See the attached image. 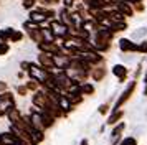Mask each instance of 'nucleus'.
Instances as JSON below:
<instances>
[{"instance_id": "obj_14", "label": "nucleus", "mask_w": 147, "mask_h": 145, "mask_svg": "<svg viewBox=\"0 0 147 145\" xmlns=\"http://www.w3.org/2000/svg\"><path fill=\"white\" fill-rule=\"evenodd\" d=\"M124 117V111L122 109H119V111H111V115L107 117V120H106V124L107 125H116V124H119V120Z\"/></svg>"}, {"instance_id": "obj_25", "label": "nucleus", "mask_w": 147, "mask_h": 145, "mask_svg": "<svg viewBox=\"0 0 147 145\" xmlns=\"http://www.w3.org/2000/svg\"><path fill=\"white\" fill-rule=\"evenodd\" d=\"M17 94H18V96H27L28 89L25 87V86H17Z\"/></svg>"}, {"instance_id": "obj_18", "label": "nucleus", "mask_w": 147, "mask_h": 145, "mask_svg": "<svg viewBox=\"0 0 147 145\" xmlns=\"http://www.w3.org/2000/svg\"><path fill=\"white\" fill-rule=\"evenodd\" d=\"M81 96H91V94H94V86L89 84V83H81Z\"/></svg>"}, {"instance_id": "obj_11", "label": "nucleus", "mask_w": 147, "mask_h": 145, "mask_svg": "<svg viewBox=\"0 0 147 145\" xmlns=\"http://www.w3.org/2000/svg\"><path fill=\"white\" fill-rule=\"evenodd\" d=\"M111 71H113V74L119 79L121 83H124V81L127 79V74H129V69H127L124 64H114Z\"/></svg>"}, {"instance_id": "obj_19", "label": "nucleus", "mask_w": 147, "mask_h": 145, "mask_svg": "<svg viewBox=\"0 0 147 145\" xmlns=\"http://www.w3.org/2000/svg\"><path fill=\"white\" fill-rule=\"evenodd\" d=\"M13 32V28H3V30H0V41H3V43H7L8 40H10V35Z\"/></svg>"}, {"instance_id": "obj_16", "label": "nucleus", "mask_w": 147, "mask_h": 145, "mask_svg": "<svg viewBox=\"0 0 147 145\" xmlns=\"http://www.w3.org/2000/svg\"><path fill=\"white\" fill-rule=\"evenodd\" d=\"M104 76H106V68L104 66H99V68H93L91 69V78L94 81H102Z\"/></svg>"}, {"instance_id": "obj_22", "label": "nucleus", "mask_w": 147, "mask_h": 145, "mask_svg": "<svg viewBox=\"0 0 147 145\" xmlns=\"http://www.w3.org/2000/svg\"><path fill=\"white\" fill-rule=\"evenodd\" d=\"M119 145H137V140L134 137H126L119 142Z\"/></svg>"}, {"instance_id": "obj_20", "label": "nucleus", "mask_w": 147, "mask_h": 145, "mask_svg": "<svg viewBox=\"0 0 147 145\" xmlns=\"http://www.w3.org/2000/svg\"><path fill=\"white\" fill-rule=\"evenodd\" d=\"M25 87H27L28 91H33V92H36L38 89H40V84H38L36 81H33V79H30V81H27V84H25Z\"/></svg>"}, {"instance_id": "obj_2", "label": "nucleus", "mask_w": 147, "mask_h": 145, "mask_svg": "<svg viewBox=\"0 0 147 145\" xmlns=\"http://www.w3.org/2000/svg\"><path fill=\"white\" fill-rule=\"evenodd\" d=\"M13 107H17L13 94L8 92V91L0 92V117H5L7 112L10 111V109H13Z\"/></svg>"}, {"instance_id": "obj_15", "label": "nucleus", "mask_w": 147, "mask_h": 145, "mask_svg": "<svg viewBox=\"0 0 147 145\" xmlns=\"http://www.w3.org/2000/svg\"><path fill=\"white\" fill-rule=\"evenodd\" d=\"M58 20H60L63 25H66V26L71 28V12H69V8H61Z\"/></svg>"}, {"instance_id": "obj_31", "label": "nucleus", "mask_w": 147, "mask_h": 145, "mask_svg": "<svg viewBox=\"0 0 147 145\" xmlns=\"http://www.w3.org/2000/svg\"><path fill=\"white\" fill-rule=\"evenodd\" d=\"M144 96H147V72L144 76Z\"/></svg>"}, {"instance_id": "obj_26", "label": "nucleus", "mask_w": 147, "mask_h": 145, "mask_svg": "<svg viewBox=\"0 0 147 145\" xmlns=\"http://www.w3.org/2000/svg\"><path fill=\"white\" fill-rule=\"evenodd\" d=\"M137 51L142 53V54H146L147 53V41H142L140 45H137Z\"/></svg>"}, {"instance_id": "obj_7", "label": "nucleus", "mask_w": 147, "mask_h": 145, "mask_svg": "<svg viewBox=\"0 0 147 145\" xmlns=\"http://www.w3.org/2000/svg\"><path fill=\"white\" fill-rule=\"evenodd\" d=\"M43 10H45V7H40V8H36V10H30V21L32 23H36V25H43V23H47L48 20L47 17H45V13H43Z\"/></svg>"}, {"instance_id": "obj_13", "label": "nucleus", "mask_w": 147, "mask_h": 145, "mask_svg": "<svg viewBox=\"0 0 147 145\" xmlns=\"http://www.w3.org/2000/svg\"><path fill=\"white\" fill-rule=\"evenodd\" d=\"M124 129H126V124H124V122H119V124H116V125L113 127V130H111V137H113V145L119 142V137H121V134L124 132Z\"/></svg>"}, {"instance_id": "obj_9", "label": "nucleus", "mask_w": 147, "mask_h": 145, "mask_svg": "<svg viewBox=\"0 0 147 145\" xmlns=\"http://www.w3.org/2000/svg\"><path fill=\"white\" fill-rule=\"evenodd\" d=\"M58 107L63 111L65 115H68V114L74 109L73 105H71V102H69V97H68L66 92H61V94H60V97H58Z\"/></svg>"}, {"instance_id": "obj_24", "label": "nucleus", "mask_w": 147, "mask_h": 145, "mask_svg": "<svg viewBox=\"0 0 147 145\" xmlns=\"http://www.w3.org/2000/svg\"><path fill=\"white\" fill-rule=\"evenodd\" d=\"M109 111H111V105H109V104H102L99 107V114H101V115H106Z\"/></svg>"}, {"instance_id": "obj_1", "label": "nucleus", "mask_w": 147, "mask_h": 145, "mask_svg": "<svg viewBox=\"0 0 147 145\" xmlns=\"http://www.w3.org/2000/svg\"><path fill=\"white\" fill-rule=\"evenodd\" d=\"M27 72H28V76H30V79H33V81H36V83L40 84V87L45 84V81L48 79V71H45V69H43L40 64H36V63H30Z\"/></svg>"}, {"instance_id": "obj_29", "label": "nucleus", "mask_w": 147, "mask_h": 145, "mask_svg": "<svg viewBox=\"0 0 147 145\" xmlns=\"http://www.w3.org/2000/svg\"><path fill=\"white\" fill-rule=\"evenodd\" d=\"M63 3H65V8H69L74 5V0H63Z\"/></svg>"}, {"instance_id": "obj_17", "label": "nucleus", "mask_w": 147, "mask_h": 145, "mask_svg": "<svg viewBox=\"0 0 147 145\" xmlns=\"http://www.w3.org/2000/svg\"><path fill=\"white\" fill-rule=\"evenodd\" d=\"M41 120H43V127H45V130H47V129H50V127L55 125V120H56V119L51 117L48 112H41Z\"/></svg>"}, {"instance_id": "obj_6", "label": "nucleus", "mask_w": 147, "mask_h": 145, "mask_svg": "<svg viewBox=\"0 0 147 145\" xmlns=\"http://www.w3.org/2000/svg\"><path fill=\"white\" fill-rule=\"evenodd\" d=\"M38 64L48 72H51L53 69H56L55 64H53V56L48 54V53H40V54H38Z\"/></svg>"}, {"instance_id": "obj_21", "label": "nucleus", "mask_w": 147, "mask_h": 145, "mask_svg": "<svg viewBox=\"0 0 147 145\" xmlns=\"http://www.w3.org/2000/svg\"><path fill=\"white\" fill-rule=\"evenodd\" d=\"M22 38H23V33L13 30V32H12V35H10V40H8V41H13V43H17V41H22Z\"/></svg>"}, {"instance_id": "obj_28", "label": "nucleus", "mask_w": 147, "mask_h": 145, "mask_svg": "<svg viewBox=\"0 0 147 145\" xmlns=\"http://www.w3.org/2000/svg\"><path fill=\"white\" fill-rule=\"evenodd\" d=\"M132 8L134 10H137V12H142V10H144V5H142V2H136Z\"/></svg>"}, {"instance_id": "obj_10", "label": "nucleus", "mask_w": 147, "mask_h": 145, "mask_svg": "<svg viewBox=\"0 0 147 145\" xmlns=\"http://www.w3.org/2000/svg\"><path fill=\"white\" fill-rule=\"evenodd\" d=\"M5 117L10 120V125H20L23 115H22V112L18 111V107H13V109H10V111L7 112Z\"/></svg>"}, {"instance_id": "obj_32", "label": "nucleus", "mask_w": 147, "mask_h": 145, "mask_svg": "<svg viewBox=\"0 0 147 145\" xmlns=\"http://www.w3.org/2000/svg\"><path fill=\"white\" fill-rule=\"evenodd\" d=\"M80 145H88V140L86 138H83V140H81V144Z\"/></svg>"}, {"instance_id": "obj_3", "label": "nucleus", "mask_w": 147, "mask_h": 145, "mask_svg": "<svg viewBox=\"0 0 147 145\" xmlns=\"http://www.w3.org/2000/svg\"><path fill=\"white\" fill-rule=\"evenodd\" d=\"M76 58H80L81 61H84V63H88V64H98V63H102V56H101L98 51H93V50H81V51H78L76 54H74Z\"/></svg>"}, {"instance_id": "obj_23", "label": "nucleus", "mask_w": 147, "mask_h": 145, "mask_svg": "<svg viewBox=\"0 0 147 145\" xmlns=\"http://www.w3.org/2000/svg\"><path fill=\"white\" fill-rule=\"evenodd\" d=\"M8 50H10V46L8 43H3V41H0V56H3V54H7Z\"/></svg>"}, {"instance_id": "obj_12", "label": "nucleus", "mask_w": 147, "mask_h": 145, "mask_svg": "<svg viewBox=\"0 0 147 145\" xmlns=\"http://www.w3.org/2000/svg\"><path fill=\"white\" fill-rule=\"evenodd\" d=\"M119 48H121V51H124V53L137 51V45L134 43L132 40H127V38H121L119 40Z\"/></svg>"}, {"instance_id": "obj_4", "label": "nucleus", "mask_w": 147, "mask_h": 145, "mask_svg": "<svg viewBox=\"0 0 147 145\" xmlns=\"http://www.w3.org/2000/svg\"><path fill=\"white\" fill-rule=\"evenodd\" d=\"M134 91H136V81H131V83H129V86L126 87V91L121 92V96L117 97V101H116L114 107H111V111H119L121 107H122V105H124L127 101H129V97L132 96Z\"/></svg>"}, {"instance_id": "obj_30", "label": "nucleus", "mask_w": 147, "mask_h": 145, "mask_svg": "<svg viewBox=\"0 0 147 145\" xmlns=\"http://www.w3.org/2000/svg\"><path fill=\"white\" fill-rule=\"evenodd\" d=\"M5 91H7V83L0 81V92H5Z\"/></svg>"}, {"instance_id": "obj_27", "label": "nucleus", "mask_w": 147, "mask_h": 145, "mask_svg": "<svg viewBox=\"0 0 147 145\" xmlns=\"http://www.w3.org/2000/svg\"><path fill=\"white\" fill-rule=\"evenodd\" d=\"M36 2H40L41 5H53V3H58L60 0H36Z\"/></svg>"}, {"instance_id": "obj_5", "label": "nucleus", "mask_w": 147, "mask_h": 145, "mask_svg": "<svg viewBox=\"0 0 147 145\" xmlns=\"http://www.w3.org/2000/svg\"><path fill=\"white\" fill-rule=\"evenodd\" d=\"M0 145H30V144L25 142V140H20L12 132H2L0 134Z\"/></svg>"}, {"instance_id": "obj_8", "label": "nucleus", "mask_w": 147, "mask_h": 145, "mask_svg": "<svg viewBox=\"0 0 147 145\" xmlns=\"http://www.w3.org/2000/svg\"><path fill=\"white\" fill-rule=\"evenodd\" d=\"M111 3L114 5L116 10H119L124 17H132L134 15V8L131 3H126V2H119V0H111Z\"/></svg>"}]
</instances>
